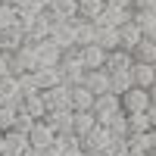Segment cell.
I'll return each instance as SVG.
<instances>
[{"label": "cell", "instance_id": "cell-1", "mask_svg": "<svg viewBox=\"0 0 156 156\" xmlns=\"http://www.w3.org/2000/svg\"><path fill=\"white\" fill-rule=\"evenodd\" d=\"M84 75H87V69H84L81 53H78V50L62 53V59H59V78H62V84L75 87V84H81V81H84Z\"/></svg>", "mask_w": 156, "mask_h": 156}, {"label": "cell", "instance_id": "cell-2", "mask_svg": "<svg viewBox=\"0 0 156 156\" xmlns=\"http://www.w3.org/2000/svg\"><path fill=\"white\" fill-rule=\"evenodd\" d=\"M47 112H72V87L69 84H56L41 94Z\"/></svg>", "mask_w": 156, "mask_h": 156}, {"label": "cell", "instance_id": "cell-3", "mask_svg": "<svg viewBox=\"0 0 156 156\" xmlns=\"http://www.w3.org/2000/svg\"><path fill=\"white\" fill-rule=\"evenodd\" d=\"M90 112H94L97 125L106 128V125L115 119V115L122 112V100L115 97V94H103V97H97V100H94V109H90Z\"/></svg>", "mask_w": 156, "mask_h": 156}, {"label": "cell", "instance_id": "cell-4", "mask_svg": "<svg viewBox=\"0 0 156 156\" xmlns=\"http://www.w3.org/2000/svg\"><path fill=\"white\" fill-rule=\"evenodd\" d=\"M109 144H112V134H109V128H103V125H97L90 134L81 137V150L90 153V156H103V153H109Z\"/></svg>", "mask_w": 156, "mask_h": 156}, {"label": "cell", "instance_id": "cell-5", "mask_svg": "<svg viewBox=\"0 0 156 156\" xmlns=\"http://www.w3.org/2000/svg\"><path fill=\"white\" fill-rule=\"evenodd\" d=\"M31 72H37V56H34V47H28L25 44L19 53H12L9 56V75H31Z\"/></svg>", "mask_w": 156, "mask_h": 156}, {"label": "cell", "instance_id": "cell-6", "mask_svg": "<svg viewBox=\"0 0 156 156\" xmlns=\"http://www.w3.org/2000/svg\"><path fill=\"white\" fill-rule=\"evenodd\" d=\"M50 31H53V19H50V12L44 9L41 16L34 19L31 28H25V44H28V47L44 44V41H50Z\"/></svg>", "mask_w": 156, "mask_h": 156}, {"label": "cell", "instance_id": "cell-7", "mask_svg": "<svg viewBox=\"0 0 156 156\" xmlns=\"http://www.w3.org/2000/svg\"><path fill=\"white\" fill-rule=\"evenodd\" d=\"M53 140H56V131H53V128H50L44 119H41V122H34V128L28 131V144H31V150L47 153L50 147H53Z\"/></svg>", "mask_w": 156, "mask_h": 156}, {"label": "cell", "instance_id": "cell-8", "mask_svg": "<svg viewBox=\"0 0 156 156\" xmlns=\"http://www.w3.org/2000/svg\"><path fill=\"white\" fill-rule=\"evenodd\" d=\"M119 100H122V112H128V115L150 109V90H140V87H131V90L122 94Z\"/></svg>", "mask_w": 156, "mask_h": 156}, {"label": "cell", "instance_id": "cell-9", "mask_svg": "<svg viewBox=\"0 0 156 156\" xmlns=\"http://www.w3.org/2000/svg\"><path fill=\"white\" fill-rule=\"evenodd\" d=\"M134 19V9H119V6H106L103 9V16L94 22L97 28H122Z\"/></svg>", "mask_w": 156, "mask_h": 156}, {"label": "cell", "instance_id": "cell-10", "mask_svg": "<svg viewBox=\"0 0 156 156\" xmlns=\"http://www.w3.org/2000/svg\"><path fill=\"white\" fill-rule=\"evenodd\" d=\"M50 41H53L62 53H69V50H78L75 44V22H59L53 25V31H50Z\"/></svg>", "mask_w": 156, "mask_h": 156}, {"label": "cell", "instance_id": "cell-11", "mask_svg": "<svg viewBox=\"0 0 156 156\" xmlns=\"http://www.w3.org/2000/svg\"><path fill=\"white\" fill-rule=\"evenodd\" d=\"M0 106H16V109L22 106V87L16 75L0 78Z\"/></svg>", "mask_w": 156, "mask_h": 156}, {"label": "cell", "instance_id": "cell-12", "mask_svg": "<svg viewBox=\"0 0 156 156\" xmlns=\"http://www.w3.org/2000/svg\"><path fill=\"white\" fill-rule=\"evenodd\" d=\"M25 47V31L19 28V25H12V28H0V53H19V50Z\"/></svg>", "mask_w": 156, "mask_h": 156}, {"label": "cell", "instance_id": "cell-13", "mask_svg": "<svg viewBox=\"0 0 156 156\" xmlns=\"http://www.w3.org/2000/svg\"><path fill=\"white\" fill-rule=\"evenodd\" d=\"M34 56H37V69H59V59H62V50L53 41H44L34 47Z\"/></svg>", "mask_w": 156, "mask_h": 156}, {"label": "cell", "instance_id": "cell-14", "mask_svg": "<svg viewBox=\"0 0 156 156\" xmlns=\"http://www.w3.org/2000/svg\"><path fill=\"white\" fill-rule=\"evenodd\" d=\"M81 84H84V87H87L94 97L112 94V81H109V72H106V69H94V72H87Z\"/></svg>", "mask_w": 156, "mask_h": 156}, {"label": "cell", "instance_id": "cell-15", "mask_svg": "<svg viewBox=\"0 0 156 156\" xmlns=\"http://www.w3.org/2000/svg\"><path fill=\"white\" fill-rule=\"evenodd\" d=\"M47 12H50V19H53V25H59V22H75V19H78V0H53Z\"/></svg>", "mask_w": 156, "mask_h": 156}, {"label": "cell", "instance_id": "cell-16", "mask_svg": "<svg viewBox=\"0 0 156 156\" xmlns=\"http://www.w3.org/2000/svg\"><path fill=\"white\" fill-rule=\"evenodd\" d=\"M106 69L109 75H122V72H131L134 69V56L128 53V50H112V53H106Z\"/></svg>", "mask_w": 156, "mask_h": 156}, {"label": "cell", "instance_id": "cell-17", "mask_svg": "<svg viewBox=\"0 0 156 156\" xmlns=\"http://www.w3.org/2000/svg\"><path fill=\"white\" fill-rule=\"evenodd\" d=\"M3 140H6V156H22V153L31 150L28 134H25V131H16V128H12V131H6Z\"/></svg>", "mask_w": 156, "mask_h": 156}, {"label": "cell", "instance_id": "cell-18", "mask_svg": "<svg viewBox=\"0 0 156 156\" xmlns=\"http://www.w3.org/2000/svg\"><path fill=\"white\" fill-rule=\"evenodd\" d=\"M78 53H81V62H84V69H87V72H94V69H103V66H106V50L97 47V44L81 47Z\"/></svg>", "mask_w": 156, "mask_h": 156}, {"label": "cell", "instance_id": "cell-19", "mask_svg": "<svg viewBox=\"0 0 156 156\" xmlns=\"http://www.w3.org/2000/svg\"><path fill=\"white\" fill-rule=\"evenodd\" d=\"M50 150H56L59 156H78L81 153V137L78 134H56V140H53Z\"/></svg>", "mask_w": 156, "mask_h": 156}, {"label": "cell", "instance_id": "cell-20", "mask_svg": "<svg viewBox=\"0 0 156 156\" xmlns=\"http://www.w3.org/2000/svg\"><path fill=\"white\" fill-rule=\"evenodd\" d=\"M75 44H78V50L97 44V25L84 22V19H75Z\"/></svg>", "mask_w": 156, "mask_h": 156}, {"label": "cell", "instance_id": "cell-21", "mask_svg": "<svg viewBox=\"0 0 156 156\" xmlns=\"http://www.w3.org/2000/svg\"><path fill=\"white\" fill-rule=\"evenodd\" d=\"M131 78H134V87H140V90H150V87H153V81H156V69L150 66V62H134Z\"/></svg>", "mask_w": 156, "mask_h": 156}, {"label": "cell", "instance_id": "cell-22", "mask_svg": "<svg viewBox=\"0 0 156 156\" xmlns=\"http://www.w3.org/2000/svg\"><path fill=\"white\" fill-rule=\"evenodd\" d=\"M19 115H25V119H31V122H41L47 115V106H44L41 94H37V97H25L22 106H19Z\"/></svg>", "mask_w": 156, "mask_h": 156}, {"label": "cell", "instance_id": "cell-23", "mask_svg": "<svg viewBox=\"0 0 156 156\" xmlns=\"http://www.w3.org/2000/svg\"><path fill=\"white\" fill-rule=\"evenodd\" d=\"M94 94L84 87V84H75L72 87V112H90L94 109Z\"/></svg>", "mask_w": 156, "mask_h": 156}, {"label": "cell", "instance_id": "cell-24", "mask_svg": "<svg viewBox=\"0 0 156 156\" xmlns=\"http://www.w3.org/2000/svg\"><path fill=\"white\" fill-rule=\"evenodd\" d=\"M72 119H75V112H47L44 115V122L53 128L56 134H75L72 131Z\"/></svg>", "mask_w": 156, "mask_h": 156}, {"label": "cell", "instance_id": "cell-25", "mask_svg": "<svg viewBox=\"0 0 156 156\" xmlns=\"http://www.w3.org/2000/svg\"><path fill=\"white\" fill-rule=\"evenodd\" d=\"M119 37H122V50L134 53V50H137V44L144 41V31H140L134 22H128V25H122V28H119Z\"/></svg>", "mask_w": 156, "mask_h": 156}, {"label": "cell", "instance_id": "cell-26", "mask_svg": "<svg viewBox=\"0 0 156 156\" xmlns=\"http://www.w3.org/2000/svg\"><path fill=\"white\" fill-rule=\"evenodd\" d=\"M103 9H106L103 0H78V19L84 22H97L103 16Z\"/></svg>", "mask_w": 156, "mask_h": 156}, {"label": "cell", "instance_id": "cell-27", "mask_svg": "<svg viewBox=\"0 0 156 156\" xmlns=\"http://www.w3.org/2000/svg\"><path fill=\"white\" fill-rule=\"evenodd\" d=\"M97 47H103L106 53H112V50H122L119 28H97Z\"/></svg>", "mask_w": 156, "mask_h": 156}, {"label": "cell", "instance_id": "cell-28", "mask_svg": "<svg viewBox=\"0 0 156 156\" xmlns=\"http://www.w3.org/2000/svg\"><path fill=\"white\" fill-rule=\"evenodd\" d=\"M16 12H19V28L25 31V28H31V25H34V19L41 16L44 9H37V6L31 3V0H22V3L16 6Z\"/></svg>", "mask_w": 156, "mask_h": 156}, {"label": "cell", "instance_id": "cell-29", "mask_svg": "<svg viewBox=\"0 0 156 156\" xmlns=\"http://www.w3.org/2000/svg\"><path fill=\"white\" fill-rule=\"evenodd\" d=\"M94 128H97V119H94V112H75V119H72V131H75L78 137L90 134Z\"/></svg>", "mask_w": 156, "mask_h": 156}, {"label": "cell", "instance_id": "cell-30", "mask_svg": "<svg viewBox=\"0 0 156 156\" xmlns=\"http://www.w3.org/2000/svg\"><path fill=\"white\" fill-rule=\"evenodd\" d=\"M34 78H37V87H41V94H44V90H50V87H56V84H62L59 69H37Z\"/></svg>", "mask_w": 156, "mask_h": 156}, {"label": "cell", "instance_id": "cell-31", "mask_svg": "<svg viewBox=\"0 0 156 156\" xmlns=\"http://www.w3.org/2000/svg\"><path fill=\"white\" fill-rule=\"evenodd\" d=\"M134 62H150L153 66V59H156V41H150V37H144V41L137 44V50H134Z\"/></svg>", "mask_w": 156, "mask_h": 156}, {"label": "cell", "instance_id": "cell-32", "mask_svg": "<svg viewBox=\"0 0 156 156\" xmlns=\"http://www.w3.org/2000/svg\"><path fill=\"white\" fill-rule=\"evenodd\" d=\"M128 115V112H125ZM150 131V119H147V112H134V115H128V134H147Z\"/></svg>", "mask_w": 156, "mask_h": 156}, {"label": "cell", "instance_id": "cell-33", "mask_svg": "<svg viewBox=\"0 0 156 156\" xmlns=\"http://www.w3.org/2000/svg\"><path fill=\"white\" fill-rule=\"evenodd\" d=\"M109 81H112V94H115V97H122V94H128V90L134 87V78H131V72L109 75Z\"/></svg>", "mask_w": 156, "mask_h": 156}, {"label": "cell", "instance_id": "cell-34", "mask_svg": "<svg viewBox=\"0 0 156 156\" xmlns=\"http://www.w3.org/2000/svg\"><path fill=\"white\" fill-rule=\"evenodd\" d=\"M16 119H19V109L16 106H0V131H12L16 128Z\"/></svg>", "mask_w": 156, "mask_h": 156}, {"label": "cell", "instance_id": "cell-35", "mask_svg": "<svg viewBox=\"0 0 156 156\" xmlns=\"http://www.w3.org/2000/svg\"><path fill=\"white\" fill-rule=\"evenodd\" d=\"M19 87H22V100H25V97H37V94H41L34 72H31V75H19Z\"/></svg>", "mask_w": 156, "mask_h": 156}, {"label": "cell", "instance_id": "cell-36", "mask_svg": "<svg viewBox=\"0 0 156 156\" xmlns=\"http://www.w3.org/2000/svg\"><path fill=\"white\" fill-rule=\"evenodd\" d=\"M106 128H109V134H112V137H131V134H128V115H125V112H119Z\"/></svg>", "mask_w": 156, "mask_h": 156}, {"label": "cell", "instance_id": "cell-37", "mask_svg": "<svg viewBox=\"0 0 156 156\" xmlns=\"http://www.w3.org/2000/svg\"><path fill=\"white\" fill-rule=\"evenodd\" d=\"M12 25H19V12H16V6L0 3V28H12Z\"/></svg>", "mask_w": 156, "mask_h": 156}, {"label": "cell", "instance_id": "cell-38", "mask_svg": "<svg viewBox=\"0 0 156 156\" xmlns=\"http://www.w3.org/2000/svg\"><path fill=\"white\" fill-rule=\"evenodd\" d=\"M128 150H131V140H128V137H112L106 156H128Z\"/></svg>", "mask_w": 156, "mask_h": 156}, {"label": "cell", "instance_id": "cell-39", "mask_svg": "<svg viewBox=\"0 0 156 156\" xmlns=\"http://www.w3.org/2000/svg\"><path fill=\"white\" fill-rule=\"evenodd\" d=\"M134 9H144V12L156 16V0H134Z\"/></svg>", "mask_w": 156, "mask_h": 156}, {"label": "cell", "instance_id": "cell-40", "mask_svg": "<svg viewBox=\"0 0 156 156\" xmlns=\"http://www.w3.org/2000/svg\"><path fill=\"white\" fill-rule=\"evenodd\" d=\"M106 6H119V9H134V0H103Z\"/></svg>", "mask_w": 156, "mask_h": 156}, {"label": "cell", "instance_id": "cell-41", "mask_svg": "<svg viewBox=\"0 0 156 156\" xmlns=\"http://www.w3.org/2000/svg\"><path fill=\"white\" fill-rule=\"evenodd\" d=\"M6 75H9V56L0 53V78H6Z\"/></svg>", "mask_w": 156, "mask_h": 156}, {"label": "cell", "instance_id": "cell-42", "mask_svg": "<svg viewBox=\"0 0 156 156\" xmlns=\"http://www.w3.org/2000/svg\"><path fill=\"white\" fill-rule=\"evenodd\" d=\"M147 119H150V128H156V103H150V109H147Z\"/></svg>", "mask_w": 156, "mask_h": 156}, {"label": "cell", "instance_id": "cell-43", "mask_svg": "<svg viewBox=\"0 0 156 156\" xmlns=\"http://www.w3.org/2000/svg\"><path fill=\"white\" fill-rule=\"evenodd\" d=\"M31 3H34L37 9H50V3H53V0H31Z\"/></svg>", "mask_w": 156, "mask_h": 156}, {"label": "cell", "instance_id": "cell-44", "mask_svg": "<svg viewBox=\"0 0 156 156\" xmlns=\"http://www.w3.org/2000/svg\"><path fill=\"white\" fill-rule=\"evenodd\" d=\"M0 156H6V140H3V131H0Z\"/></svg>", "mask_w": 156, "mask_h": 156}, {"label": "cell", "instance_id": "cell-45", "mask_svg": "<svg viewBox=\"0 0 156 156\" xmlns=\"http://www.w3.org/2000/svg\"><path fill=\"white\" fill-rule=\"evenodd\" d=\"M150 103H156V81H153V87H150Z\"/></svg>", "mask_w": 156, "mask_h": 156}, {"label": "cell", "instance_id": "cell-46", "mask_svg": "<svg viewBox=\"0 0 156 156\" xmlns=\"http://www.w3.org/2000/svg\"><path fill=\"white\" fill-rule=\"evenodd\" d=\"M0 3H6V6H19L22 0H0Z\"/></svg>", "mask_w": 156, "mask_h": 156}, {"label": "cell", "instance_id": "cell-47", "mask_svg": "<svg viewBox=\"0 0 156 156\" xmlns=\"http://www.w3.org/2000/svg\"><path fill=\"white\" fill-rule=\"evenodd\" d=\"M128 156H147V153H140V150H134V147H131V150H128Z\"/></svg>", "mask_w": 156, "mask_h": 156}, {"label": "cell", "instance_id": "cell-48", "mask_svg": "<svg viewBox=\"0 0 156 156\" xmlns=\"http://www.w3.org/2000/svg\"><path fill=\"white\" fill-rule=\"evenodd\" d=\"M22 156H44L41 150H28V153H22Z\"/></svg>", "mask_w": 156, "mask_h": 156}, {"label": "cell", "instance_id": "cell-49", "mask_svg": "<svg viewBox=\"0 0 156 156\" xmlns=\"http://www.w3.org/2000/svg\"><path fill=\"white\" fill-rule=\"evenodd\" d=\"M44 156H59V153H56V150H47V153H44Z\"/></svg>", "mask_w": 156, "mask_h": 156}, {"label": "cell", "instance_id": "cell-50", "mask_svg": "<svg viewBox=\"0 0 156 156\" xmlns=\"http://www.w3.org/2000/svg\"><path fill=\"white\" fill-rule=\"evenodd\" d=\"M150 41H156V31H153V34H150Z\"/></svg>", "mask_w": 156, "mask_h": 156}, {"label": "cell", "instance_id": "cell-51", "mask_svg": "<svg viewBox=\"0 0 156 156\" xmlns=\"http://www.w3.org/2000/svg\"><path fill=\"white\" fill-rule=\"evenodd\" d=\"M78 156H90V153H84V150H81V153H78Z\"/></svg>", "mask_w": 156, "mask_h": 156}, {"label": "cell", "instance_id": "cell-52", "mask_svg": "<svg viewBox=\"0 0 156 156\" xmlns=\"http://www.w3.org/2000/svg\"><path fill=\"white\" fill-rule=\"evenodd\" d=\"M153 69H156V59H153Z\"/></svg>", "mask_w": 156, "mask_h": 156}, {"label": "cell", "instance_id": "cell-53", "mask_svg": "<svg viewBox=\"0 0 156 156\" xmlns=\"http://www.w3.org/2000/svg\"><path fill=\"white\" fill-rule=\"evenodd\" d=\"M103 156H106V153H103Z\"/></svg>", "mask_w": 156, "mask_h": 156}, {"label": "cell", "instance_id": "cell-54", "mask_svg": "<svg viewBox=\"0 0 156 156\" xmlns=\"http://www.w3.org/2000/svg\"><path fill=\"white\" fill-rule=\"evenodd\" d=\"M153 156H156V153H153Z\"/></svg>", "mask_w": 156, "mask_h": 156}]
</instances>
